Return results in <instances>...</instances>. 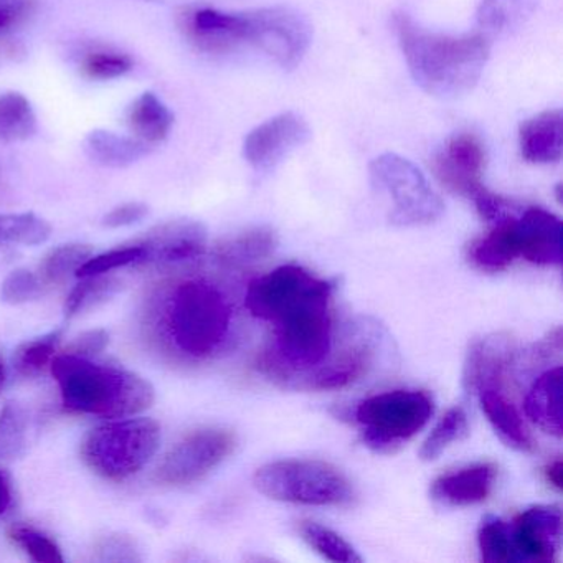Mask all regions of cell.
<instances>
[{"instance_id": "d6986e66", "label": "cell", "mask_w": 563, "mask_h": 563, "mask_svg": "<svg viewBox=\"0 0 563 563\" xmlns=\"http://www.w3.org/2000/svg\"><path fill=\"white\" fill-rule=\"evenodd\" d=\"M519 147L527 163H559L563 154L562 111H543L522 123L519 130Z\"/></svg>"}, {"instance_id": "83f0119b", "label": "cell", "mask_w": 563, "mask_h": 563, "mask_svg": "<svg viewBox=\"0 0 563 563\" xmlns=\"http://www.w3.org/2000/svg\"><path fill=\"white\" fill-rule=\"evenodd\" d=\"M51 236V223L35 213H0V245H42Z\"/></svg>"}, {"instance_id": "4316f807", "label": "cell", "mask_w": 563, "mask_h": 563, "mask_svg": "<svg viewBox=\"0 0 563 563\" xmlns=\"http://www.w3.org/2000/svg\"><path fill=\"white\" fill-rule=\"evenodd\" d=\"M537 0H483L477 25L487 38L503 37L519 29L532 14Z\"/></svg>"}, {"instance_id": "ee69618b", "label": "cell", "mask_w": 563, "mask_h": 563, "mask_svg": "<svg viewBox=\"0 0 563 563\" xmlns=\"http://www.w3.org/2000/svg\"><path fill=\"white\" fill-rule=\"evenodd\" d=\"M545 479L550 486L555 487L556 490L562 489V476H563V464L562 460L552 461V463L547 464L545 471Z\"/></svg>"}, {"instance_id": "7bdbcfd3", "label": "cell", "mask_w": 563, "mask_h": 563, "mask_svg": "<svg viewBox=\"0 0 563 563\" xmlns=\"http://www.w3.org/2000/svg\"><path fill=\"white\" fill-rule=\"evenodd\" d=\"M24 8V0H0V34L18 22Z\"/></svg>"}, {"instance_id": "2e32d148", "label": "cell", "mask_w": 563, "mask_h": 563, "mask_svg": "<svg viewBox=\"0 0 563 563\" xmlns=\"http://www.w3.org/2000/svg\"><path fill=\"white\" fill-rule=\"evenodd\" d=\"M322 365V364H321ZM372 365V347L368 344L352 345L342 352L341 357L322 367L302 372L289 380L295 382L292 387L301 390L324 391L339 390L361 380L362 375L367 374ZM288 380V378H286Z\"/></svg>"}, {"instance_id": "4fadbf2b", "label": "cell", "mask_w": 563, "mask_h": 563, "mask_svg": "<svg viewBox=\"0 0 563 563\" xmlns=\"http://www.w3.org/2000/svg\"><path fill=\"white\" fill-rule=\"evenodd\" d=\"M510 526L514 562L552 563L562 542V510L536 506L523 510Z\"/></svg>"}, {"instance_id": "5bb4252c", "label": "cell", "mask_w": 563, "mask_h": 563, "mask_svg": "<svg viewBox=\"0 0 563 563\" xmlns=\"http://www.w3.org/2000/svg\"><path fill=\"white\" fill-rule=\"evenodd\" d=\"M144 262L180 263L200 258L207 250V229L196 220H173L154 227L143 239Z\"/></svg>"}, {"instance_id": "44dd1931", "label": "cell", "mask_w": 563, "mask_h": 563, "mask_svg": "<svg viewBox=\"0 0 563 563\" xmlns=\"http://www.w3.org/2000/svg\"><path fill=\"white\" fill-rule=\"evenodd\" d=\"M562 374L560 365L543 372L533 382L523 401L527 418L555 438H562L563 433Z\"/></svg>"}, {"instance_id": "4dcf8cb0", "label": "cell", "mask_w": 563, "mask_h": 563, "mask_svg": "<svg viewBox=\"0 0 563 563\" xmlns=\"http://www.w3.org/2000/svg\"><path fill=\"white\" fill-rule=\"evenodd\" d=\"M81 279L84 282L70 292L67 305H65V312L70 318L98 308L108 299L113 298L121 289L120 279L113 278V276L97 275Z\"/></svg>"}, {"instance_id": "8fae6325", "label": "cell", "mask_w": 563, "mask_h": 563, "mask_svg": "<svg viewBox=\"0 0 563 563\" xmlns=\"http://www.w3.org/2000/svg\"><path fill=\"white\" fill-rule=\"evenodd\" d=\"M311 140V128L301 114L295 111L273 117L256 126L243 141V157L258 170L275 169L291 151L305 146Z\"/></svg>"}, {"instance_id": "484cf974", "label": "cell", "mask_w": 563, "mask_h": 563, "mask_svg": "<svg viewBox=\"0 0 563 563\" xmlns=\"http://www.w3.org/2000/svg\"><path fill=\"white\" fill-rule=\"evenodd\" d=\"M38 131V118L34 104L19 91L0 93V141L25 143Z\"/></svg>"}, {"instance_id": "603a6c76", "label": "cell", "mask_w": 563, "mask_h": 563, "mask_svg": "<svg viewBox=\"0 0 563 563\" xmlns=\"http://www.w3.org/2000/svg\"><path fill=\"white\" fill-rule=\"evenodd\" d=\"M84 151L91 163L107 169H126L151 153L150 146L143 141L108 130H93L88 133L84 141Z\"/></svg>"}, {"instance_id": "8992f818", "label": "cell", "mask_w": 563, "mask_h": 563, "mask_svg": "<svg viewBox=\"0 0 563 563\" xmlns=\"http://www.w3.org/2000/svg\"><path fill=\"white\" fill-rule=\"evenodd\" d=\"M433 415V398L423 390H391L365 398L354 408L362 441L375 453H395Z\"/></svg>"}, {"instance_id": "7402d4cb", "label": "cell", "mask_w": 563, "mask_h": 563, "mask_svg": "<svg viewBox=\"0 0 563 563\" xmlns=\"http://www.w3.org/2000/svg\"><path fill=\"white\" fill-rule=\"evenodd\" d=\"M520 258V236L517 216L494 223L493 230L470 246V260L483 272L497 273Z\"/></svg>"}, {"instance_id": "f546056e", "label": "cell", "mask_w": 563, "mask_h": 563, "mask_svg": "<svg viewBox=\"0 0 563 563\" xmlns=\"http://www.w3.org/2000/svg\"><path fill=\"white\" fill-rule=\"evenodd\" d=\"M467 431H470V423H467L466 410L463 407L450 408L421 446V460H438V456L448 450L454 441L463 440Z\"/></svg>"}, {"instance_id": "d6a6232c", "label": "cell", "mask_w": 563, "mask_h": 563, "mask_svg": "<svg viewBox=\"0 0 563 563\" xmlns=\"http://www.w3.org/2000/svg\"><path fill=\"white\" fill-rule=\"evenodd\" d=\"M64 331L51 332V334L42 335V338L32 339L24 342L21 347L15 351L14 367L21 375L38 374L45 365L51 364L55 357L58 342H60Z\"/></svg>"}, {"instance_id": "9c48e42d", "label": "cell", "mask_w": 563, "mask_h": 563, "mask_svg": "<svg viewBox=\"0 0 563 563\" xmlns=\"http://www.w3.org/2000/svg\"><path fill=\"white\" fill-rule=\"evenodd\" d=\"M334 292V283L318 278L298 265H285L250 282L245 306L252 316L275 322L289 309Z\"/></svg>"}, {"instance_id": "b9f144b4", "label": "cell", "mask_w": 563, "mask_h": 563, "mask_svg": "<svg viewBox=\"0 0 563 563\" xmlns=\"http://www.w3.org/2000/svg\"><path fill=\"white\" fill-rule=\"evenodd\" d=\"M100 552L103 560H117V562L137 560L136 545L133 540L123 536H110L103 539L100 543Z\"/></svg>"}, {"instance_id": "cb8c5ba5", "label": "cell", "mask_w": 563, "mask_h": 563, "mask_svg": "<svg viewBox=\"0 0 563 563\" xmlns=\"http://www.w3.org/2000/svg\"><path fill=\"white\" fill-rule=\"evenodd\" d=\"M176 117L153 91H144L128 108L126 124L131 136L147 146L161 144L173 133Z\"/></svg>"}, {"instance_id": "6da1fadb", "label": "cell", "mask_w": 563, "mask_h": 563, "mask_svg": "<svg viewBox=\"0 0 563 563\" xmlns=\"http://www.w3.org/2000/svg\"><path fill=\"white\" fill-rule=\"evenodd\" d=\"M391 25L411 78L424 93L457 98L476 87L490 55L486 35L434 34L405 12H395Z\"/></svg>"}, {"instance_id": "3957f363", "label": "cell", "mask_w": 563, "mask_h": 563, "mask_svg": "<svg viewBox=\"0 0 563 563\" xmlns=\"http://www.w3.org/2000/svg\"><path fill=\"white\" fill-rule=\"evenodd\" d=\"M161 325L177 351L194 358L209 357L229 338L232 308L212 283L187 279L164 298Z\"/></svg>"}, {"instance_id": "f1b7e54d", "label": "cell", "mask_w": 563, "mask_h": 563, "mask_svg": "<svg viewBox=\"0 0 563 563\" xmlns=\"http://www.w3.org/2000/svg\"><path fill=\"white\" fill-rule=\"evenodd\" d=\"M299 533L311 549H314L319 555L331 560V562H362V556L347 540L342 539L338 532L321 526V523L305 520V522L299 523Z\"/></svg>"}, {"instance_id": "ffe728a7", "label": "cell", "mask_w": 563, "mask_h": 563, "mask_svg": "<svg viewBox=\"0 0 563 563\" xmlns=\"http://www.w3.org/2000/svg\"><path fill=\"white\" fill-rule=\"evenodd\" d=\"M481 408L497 437L512 450L529 453L533 450L532 437L517 411L516 405L504 395L500 385H487L476 390Z\"/></svg>"}, {"instance_id": "60d3db41", "label": "cell", "mask_w": 563, "mask_h": 563, "mask_svg": "<svg viewBox=\"0 0 563 563\" xmlns=\"http://www.w3.org/2000/svg\"><path fill=\"white\" fill-rule=\"evenodd\" d=\"M108 342H110V335L103 329L84 332V334L78 335L71 342L70 347H68V354L91 358L95 355L101 354L107 349Z\"/></svg>"}, {"instance_id": "e0dca14e", "label": "cell", "mask_w": 563, "mask_h": 563, "mask_svg": "<svg viewBox=\"0 0 563 563\" xmlns=\"http://www.w3.org/2000/svg\"><path fill=\"white\" fill-rule=\"evenodd\" d=\"M186 29L190 38L203 51L225 52L245 44L243 12L196 9L187 15Z\"/></svg>"}, {"instance_id": "30bf717a", "label": "cell", "mask_w": 563, "mask_h": 563, "mask_svg": "<svg viewBox=\"0 0 563 563\" xmlns=\"http://www.w3.org/2000/svg\"><path fill=\"white\" fill-rule=\"evenodd\" d=\"M235 448L230 431L207 428L184 438L167 453L157 470V481L170 486H187L216 470Z\"/></svg>"}, {"instance_id": "d590c367", "label": "cell", "mask_w": 563, "mask_h": 563, "mask_svg": "<svg viewBox=\"0 0 563 563\" xmlns=\"http://www.w3.org/2000/svg\"><path fill=\"white\" fill-rule=\"evenodd\" d=\"M87 77L93 80L110 81L124 77L134 68L133 58L121 52L100 51L91 52L81 64Z\"/></svg>"}, {"instance_id": "ba28073f", "label": "cell", "mask_w": 563, "mask_h": 563, "mask_svg": "<svg viewBox=\"0 0 563 563\" xmlns=\"http://www.w3.org/2000/svg\"><path fill=\"white\" fill-rule=\"evenodd\" d=\"M245 44L265 52L285 70H292L308 54L312 25L301 12L286 5L243 12Z\"/></svg>"}, {"instance_id": "ab89813d", "label": "cell", "mask_w": 563, "mask_h": 563, "mask_svg": "<svg viewBox=\"0 0 563 563\" xmlns=\"http://www.w3.org/2000/svg\"><path fill=\"white\" fill-rule=\"evenodd\" d=\"M150 216V206L144 202H126L114 207L101 220L107 229H123V227L136 225Z\"/></svg>"}, {"instance_id": "bcb514c9", "label": "cell", "mask_w": 563, "mask_h": 563, "mask_svg": "<svg viewBox=\"0 0 563 563\" xmlns=\"http://www.w3.org/2000/svg\"><path fill=\"white\" fill-rule=\"evenodd\" d=\"M2 384H4V364L0 361V388H2Z\"/></svg>"}, {"instance_id": "74e56055", "label": "cell", "mask_w": 563, "mask_h": 563, "mask_svg": "<svg viewBox=\"0 0 563 563\" xmlns=\"http://www.w3.org/2000/svg\"><path fill=\"white\" fill-rule=\"evenodd\" d=\"M11 537L38 563H64V555L54 540L31 527L18 526L11 530Z\"/></svg>"}, {"instance_id": "7c38bea8", "label": "cell", "mask_w": 563, "mask_h": 563, "mask_svg": "<svg viewBox=\"0 0 563 563\" xmlns=\"http://www.w3.org/2000/svg\"><path fill=\"white\" fill-rule=\"evenodd\" d=\"M486 167V147L476 134L461 133L451 137L431 163L438 183L456 196L473 199L481 190Z\"/></svg>"}, {"instance_id": "52a82bcc", "label": "cell", "mask_w": 563, "mask_h": 563, "mask_svg": "<svg viewBox=\"0 0 563 563\" xmlns=\"http://www.w3.org/2000/svg\"><path fill=\"white\" fill-rule=\"evenodd\" d=\"M368 174L372 186L394 202L390 213L394 225H430L443 216V200L411 161L385 153L372 161Z\"/></svg>"}, {"instance_id": "9a60e30c", "label": "cell", "mask_w": 563, "mask_h": 563, "mask_svg": "<svg viewBox=\"0 0 563 563\" xmlns=\"http://www.w3.org/2000/svg\"><path fill=\"white\" fill-rule=\"evenodd\" d=\"M520 258L533 265H562V222L540 207H530L517 217Z\"/></svg>"}, {"instance_id": "5b68a950", "label": "cell", "mask_w": 563, "mask_h": 563, "mask_svg": "<svg viewBox=\"0 0 563 563\" xmlns=\"http://www.w3.org/2000/svg\"><path fill=\"white\" fill-rule=\"evenodd\" d=\"M253 483L260 493L279 503L342 506L354 499L347 477L324 461H276L260 467Z\"/></svg>"}, {"instance_id": "277c9868", "label": "cell", "mask_w": 563, "mask_h": 563, "mask_svg": "<svg viewBox=\"0 0 563 563\" xmlns=\"http://www.w3.org/2000/svg\"><path fill=\"white\" fill-rule=\"evenodd\" d=\"M161 427L151 418H128L95 428L81 443V456L107 479H124L143 470L159 450Z\"/></svg>"}, {"instance_id": "f6af8a7d", "label": "cell", "mask_w": 563, "mask_h": 563, "mask_svg": "<svg viewBox=\"0 0 563 563\" xmlns=\"http://www.w3.org/2000/svg\"><path fill=\"white\" fill-rule=\"evenodd\" d=\"M11 497V484H9L8 476L0 471V516L8 510Z\"/></svg>"}, {"instance_id": "836d02e7", "label": "cell", "mask_w": 563, "mask_h": 563, "mask_svg": "<svg viewBox=\"0 0 563 563\" xmlns=\"http://www.w3.org/2000/svg\"><path fill=\"white\" fill-rule=\"evenodd\" d=\"M481 560L486 563L514 562L510 526L500 519L484 520L477 533Z\"/></svg>"}, {"instance_id": "d4e9b609", "label": "cell", "mask_w": 563, "mask_h": 563, "mask_svg": "<svg viewBox=\"0 0 563 563\" xmlns=\"http://www.w3.org/2000/svg\"><path fill=\"white\" fill-rule=\"evenodd\" d=\"M278 246V235L269 227H256L239 235L230 236L219 243L216 250L217 260L223 265L240 268V266L255 265L268 258Z\"/></svg>"}, {"instance_id": "f35d334b", "label": "cell", "mask_w": 563, "mask_h": 563, "mask_svg": "<svg viewBox=\"0 0 563 563\" xmlns=\"http://www.w3.org/2000/svg\"><path fill=\"white\" fill-rule=\"evenodd\" d=\"M41 295V282L29 269H15L2 283L0 298L8 305L18 306L34 301Z\"/></svg>"}, {"instance_id": "1f68e13d", "label": "cell", "mask_w": 563, "mask_h": 563, "mask_svg": "<svg viewBox=\"0 0 563 563\" xmlns=\"http://www.w3.org/2000/svg\"><path fill=\"white\" fill-rule=\"evenodd\" d=\"M27 448V415L24 408L9 401L0 410V460H18Z\"/></svg>"}, {"instance_id": "8d00e7d4", "label": "cell", "mask_w": 563, "mask_h": 563, "mask_svg": "<svg viewBox=\"0 0 563 563\" xmlns=\"http://www.w3.org/2000/svg\"><path fill=\"white\" fill-rule=\"evenodd\" d=\"M144 262V249L137 243L123 246V249H114L111 252L101 253L98 256H91L88 262L78 268V278H88V276L104 275V273L113 272L121 266L137 265Z\"/></svg>"}, {"instance_id": "ac0fdd59", "label": "cell", "mask_w": 563, "mask_h": 563, "mask_svg": "<svg viewBox=\"0 0 563 563\" xmlns=\"http://www.w3.org/2000/svg\"><path fill=\"white\" fill-rule=\"evenodd\" d=\"M497 467L479 463L443 474L431 486V496L446 506H473L489 497L496 481Z\"/></svg>"}, {"instance_id": "e575fe53", "label": "cell", "mask_w": 563, "mask_h": 563, "mask_svg": "<svg viewBox=\"0 0 563 563\" xmlns=\"http://www.w3.org/2000/svg\"><path fill=\"white\" fill-rule=\"evenodd\" d=\"M93 249L90 245L81 243H71V245H62L51 252V255L44 262V275L51 283H62L75 273L85 262L91 258Z\"/></svg>"}, {"instance_id": "7a4b0ae2", "label": "cell", "mask_w": 563, "mask_h": 563, "mask_svg": "<svg viewBox=\"0 0 563 563\" xmlns=\"http://www.w3.org/2000/svg\"><path fill=\"white\" fill-rule=\"evenodd\" d=\"M51 364L64 407L75 413L133 417L147 410L156 398L151 382L117 365L98 364L68 352L54 357Z\"/></svg>"}]
</instances>
